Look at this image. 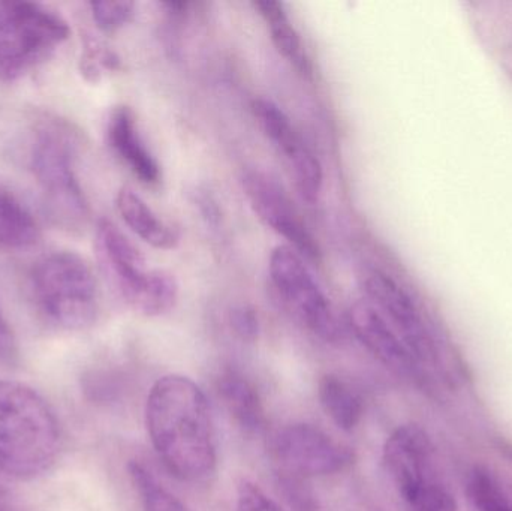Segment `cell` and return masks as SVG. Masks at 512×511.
Wrapping results in <instances>:
<instances>
[{
	"instance_id": "16",
	"label": "cell",
	"mask_w": 512,
	"mask_h": 511,
	"mask_svg": "<svg viewBox=\"0 0 512 511\" xmlns=\"http://www.w3.org/2000/svg\"><path fill=\"white\" fill-rule=\"evenodd\" d=\"M218 393L237 425L246 432L258 434L265 426V410L261 396L251 380L228 369L218 378Z\"/></svg>"
},
{
	"instance_id": "12",
	"label": "cell",
	"mask_w": 512,
	"mask_h": 511,
	"mask_svg": "<svg viewBox=\"0 0 512 511\" xmlns=\"http://www.w3.org/2000/svg\"><path fill=\"white\" fill-rule=\"evenodd\" d=\"M95 248L105 279L122 297L123 302L135 309L149 278L146 258L108 219L98 222Z\"/></svg>"
},
{
	"instance_id": "17",
	"label": "cell",
	"mask_w": 512,
	"mask_h": 511,
	"mask_svg": "<svg viewBox=\"0 0 512 511\" xmlns=\"http://www.w3.org/2000/svg\"><path fill=\"white\" fill-rule=\"evenodd\" d=\"M258 14L264 18L274 47L283 59L288 60L303 77H312V62L304 50L300 35L286 14L285 5L274 0H256L252 3Z\"/></svg>"
},
{
	"instance_id": "24",
	"label": "cell",
	"mask_w": 512,
	"mask_h": 511,
	"mask_svg": "<svg viewBox=\"0 0 512 511\" xmlns=\"http://www.w3.org/2000/svg\"><path fill=\"white\" fill-rule=\"evenodd\" d=\"M120 59L95 39H87L81 56L80 71L87 81H98L104 69H117Z\"/></svg>"
},
{
	"instance_id": "2",
	"label": "cell",
	"mask_w": 512,
	"mask_h": 511,
	"mask_svg": "<svg viewBox=\"0 0 512 511\" xmlns=\"http://www.w3.org/2000/svg\"><path fill=\"white\" fill-rule=\"evenodd\" d=\"M62 449L59 420L27 384L0 381V473L32 480L50 471Z\"/></svg>"
},
{
	"instance_id": "10",
	"label": "cell",
	"mask_w": 512,
	"mask_h": 511,
	"mask_svg": "<svg viewBox=\"0 0 512 511\" xmlns=\"http://www.w3.org/2000/svg\"><path fill=\"white\" fill-rule=\"evenodd\" d=\"M242 188L249 206L259 221L288 240L297 254L313 263L321 261L318 242L301 221L282 186L259 170H248L242 177Z\"/></svg>"
},
{
	"instance_id": "25",
	"label": "cell",
	"mask_w": 512,
	"mask_h": 511,
	"mask_svg": "<svg viewBox=\"0 0 512 511\" xmlns=\"http://www.w3.org/2000/svg\"><path fill=\"white\" fill-rule=\"evenodd\" d=\"M236 511H285L255 483L242 482L237 491Z\"/></svg>"
},
{
	"instance_id": "19",
	"label": "cell",
	"mask_w": 512,
	"mask_h": 511,
	"mask_svg": "<svg viewBox=\"0 0 512 511\" xmlns=\"http://www.w3.org/2000/svg\"><path fill=\"white\" fill-rule=\"evenodd\" d=\"M318 399L331 422L345 432L354 431L364 414V402L358 390L345 378L327 374L319 380Z\"/></svg>"
},
{
	"instance_id": "23",
	"label": "cell",
	"mask_w": 512,
	"mask_h": 511,
	"mask_svg": "<svg viewBox=\"0 0 512 511\" xmlns=\"http://www.w3.org/2000/svg\"><path fill=\"white\" fill-rule=\"evenodd\" d=\"M93 21L105 33H114L125 27L135 14V3L128 0H105L90 3Z\"/></svg>"
},
{
	"instance_id": "15",
	"label": "cell",
	"mask_w": 512,
	"mask_h": 511,
	"mask_svg": "<svg viewBox=\"0 0 512 511\" xmlns=\"http://www.w3.org/2000/svg\"><path fill=\"white\" fill-rule=\"evenodd\" d=\"M117 212L123 222L144 242L156 249H174L179 246L180 233L176 227L162 221L152 207L131 188L117 192Z\"/></svg>"
},
{
	"instance_id": "20",
	"label": "cell",
	"mask_w": 512,
	"mask_h": 511,
	"mask_svg": "<svg viewBox=\"0 0 512 511\" xmlns=\"http://www.w3.org/2000/svg\"><path fill=\"white\" fill-rule=\"evenodd\" d=\"M128 473L143 511H192L141 462H129Z\"/></svg>"
},
{
	"instance_id": "29",
	"label": "cell",
	"mask_w": 512,
	"mask_h": 511,
	"mask_svg": "<svg viewBox=\"0 0 512 511\" xmlns=\"http://www.w3.org/2000/svg\"><path fill=\"white\" fill-rule=\"evenodd\" d=\"M0 511H26L2 482H0Z\"/></svg>"
},
{
	"instance_id": "14",
	"label": "cell",
	"mask_w": 512,
	"mask_h": 511,
	"mask_svg": "<svg viewBox=\"0 0 512 511\" xmlns=\"http://www.w3.org/2000/svg\"><path fill=\"white\" fill-rule=\"evenodd\" d=\"M108 143L129 170L146 185H156L161 180V167L150 153L138 132L134 111L126 105L111 111L107 125Z\"/></svg>"
},
{
	"instance_id": "3",
	"label": "cell",
	"mask_w": 512,
	"mask_h": 511,
	"mask_svg": "<svg viewBox=\"0 0 512 511\" xmlns=\"http://www.w3.org/2000/svg\"><path fill=\"white\" fill-rule=\"evenodd\" d=\"M77 131L65 120L45 117L36 125L30 168L48 215L65 230L86 227L90 209L75 171Z\"/></svg>"
},
{
	"instance_id": "18",
	"label": "cell",
	"mask_w": 512,
	"mask_h": 511,
	"mask_svg": "<svg viewBox=\"0 0 512 511\" xmlns=\"http://www.w3.org/2000/svg\"><path fill=\"white\" fill-rule=\"evenodd\" d=\"M41 228L29 207L6 186L0 185V249L20 251L32 248Z\"/></svg>"
},
{
	"instance_id": "13",
	"label": "cell",
	"mask_w": 512,
	"mask_h": 511,
	"mask_svg": "<svg viewBox=\"0 0 512 511\" xmlns=\"http://www.w3.org/2000/svg\"><path fill=\"white\" fill-rule=\"evenodd\" d=\"M349 326L358 341L391 371L420 378L423 369L415 362L396 330L369 302H357L348 312Z\"/></svg>"
},
{
	"instance_id": "4",
	"label": "cell",
	"mask_w": 512,
	"mask_h": 511,
	"mask_svg": "<svg viewBox=\"0 0 512 511\" xmlns=\"http://www.w3.org/2000/svg\"><path fill=\"white\" fill-rule=\"evenodd\" d=\"M36 308L54 326L84 330L98 317V284L81 255L54 251L42 255L30 272Z\"/></svg>"
},
{
	"instance_id": "28",
	"label": "cell",
	"mask_w": 512,
	"mask_h": 511,
	"mask_svg": "<svg viewBox=\"0 0 512 511\" xmlns=\"http://www.w3.org/2000/svg\"><path fill=\"white\" fill-rule=\"evenodd\" d=\"M197 206L200 207L206 221L210 225H218L221 219V212H219L218 204L213 200L212 195L207 192H198Z\"/></svg>"
},
{
	"instance_id": "9",
	"label": "cell",
	"mask_w": 512,
	"mask_h": 511,
	"mask_svg": "<svg viewBox=\"0 0 512 511\" xmlns=\"http://www.w3.org/2000/svg\"><path fill=\"white\" fill-rule=\"evenodd\" d=\"M364 291L382 317L396 330L421 369L436 366L438 345L421 309L387 273L372 270L364 278Z\"/></svg>"
},
{
	"instance_id": "11",
	"label": "cell",
	"mask_w": 512,
	"mask_h": 511,
	"mask_svg": "<svg viewBox=\"0 0 512 511\" xmlns=\"http://www.w3.org/2000/svg\"><path fill=\"white\" fill-rule=\"evenodd\" d=\"M254 114L265 137L288 164L301 198L309 204L315 203L324 182L322 165L315 153L304 143L288 116L270 99H256Z\"/></svg>"
},
{
	"instance_id": "21",
	"label": "cell",
	"mask_w": 512,
	"mask_h": 511,
	"mask_svg": "<svg viewBox=\"0 0 512 511\" xmlns=\"http://www.w3.org/2000/svg\"><path fill=\"white\" fill-rule=\"evenodd\" d=\"M180 287L176 276L168 270H150L146 287L134 311L144 317H162L176 308Z\"/></svg>"
},
{
	"instance_id": "1",
	"label": "cell",
	"mask_w": 512,
	"mask_h": 511,
	"mask_svg": "<svg viewBox=\"0 0 512 511\" xmlns=\"http://www.w3.org/2000/svg\"><path fill=\"white\" fill-rule=\"evenodd\" d=\"M146 428L156 455L183 482L209 479L218 464L212 411L201 387L185 375L159 378L146 402Z\"/></svg>"
},
{
	"instance_id": "22",
	"label": "cell",
	"mask_w": 512,
	"mask_h": 511,
	"mask_svg": "<svg viewBox=\"0 0 512 511\" xmlns=\"http://www.w3.org/2000/svg\"><path fill=\"white\" fill-rule=\"evenodd\" d=\"M468 494L477 511H512V501L495 474L475 467L468 480Z\"/></svg>"
},
{
	"instance_id": "27",
	"label": "cell",
	"mask_w": 512,
	"mask_h": 511,
	"mask_svg": "<svg viewBox=\"0 0 512 511\" xmlns=\"http://www.w3.org/2000/svg\"><path fill=\"white\" fill-rule=\"evenodd\" d=\"M18 345L8 320L0 309V363L12 365L17 362Z\"/></svg>"
},
{
	"instance_id": "7",
	"label": "cell",
	"mask_w": 512,
	"mask_h": 511,
	"mask_svg": "<svg viewBox=\"0 0 512 511\" xmlns=\"http://www.w3.org/2000/svg\"><path fill=\"white\" fill-rule=\"evenodd\" d=\"M268 270L280 300L301 326L327 342L340 338L330 300L291 246H276L271 251Z\"/></svg>"
},
{
	"instance_id": "6",
	"label": "cell",
	"mask_w": 512,
	"mask_h": 511,
	"mask_svg": "<svg viewBox=\"0 0 512 511\" xmlns=\"http://www.w3.org/2000/svg\"><path fill=\"white\" fill-rule=\"evenodd\" d=\"M71 29L62 15L32 2H0V81H15L50 59Z\"/></svg>"
},
{
	"instance_id": "5",
	"label": "cell",
	"mask_w": 512,
	"mask_h": 511,
	"mask_svg": "<svg viewBox=\"0 0 512 511\" xmlns=\"http://www.w3.org/2000/svg\"><path fill=\"white\" fill-rule=\"evenodd\" d=\"M427 432L403 425L388 438L384 464L409 511H459Z\"/></svg>"
},
{
	"instance_id": "8",
	"label": "cell",
	"mask_w": 512,
	"mask_h": 511,
	"mask_svg": "<svg viewBox=\"0 0 512 511\" xmlns=\"http://www.w3.org/2000/svg\"><path fill=\"white\" fill-rule=\"evenodd\" d=\"M271 450L280 473L297 479L333 476L354 464V453L349 447L307 423L279 429L271 441Z\"/></svg>"
},
{
	"instance_id": "26",
	"label": "cell",
	"mask_w": 512,
	"mask_h": 511,
	"mask_svg": "<svg viewBox=\"0 0 512 511\" xmlns=\"http://www.w3.org/2000/svg\"><path fill=\"white\" fill-rule=\"evenodd\" d=\"M230 326L243 342H255L259 336L258 312L251 305H237L230 311Z\"/></svg>"
}]
</instances>
